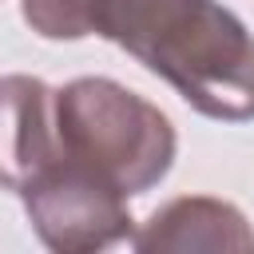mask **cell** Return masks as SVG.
<instances>
[{
	"instance_id": "obj_4",
	"label": "cell",
	"mask_w": 254,
	"mask_h": 254,
	"mask_svg": "<svg viewBox=\"0 0 254 254\" xmlns=\"http://www.w3.org/2000/svg\"><path fill=\"white\" fill-rule=\"evenodd\" d=\"M56 155V87L36 75H0V187L20 194Z\"/></svg>"
},
{
	"instance_id": "obj_2",
	"label": "cell",
	"mask_w": 254,
	"mask_h": 254,
	"mask_svg": "<svg viewBox=\"0 0 254 254\" xmlns=\"http://www.w3.org/2000/svg\"><path fill=\"white\" fill-rule=\"evenodd\" d=\"M56 135L64 159L103 175L127 198L159 187L179 151L167 111L107 75H79L56 87Z\"/></svg>"
},
{
	"instance_id": "obj_3",
	"label": "cell",
	"mask_w": 254,
	"mask_h": 254,
	"mask_svg": "<svg viewBox=\"0 0 254 254\" xmlns=\"http://www.w3.org/2000/svg\"><path fill=\"white\" fill-rule=\"evenodd\" d=\"M20 202L36 238L60 254H95L115 242H131L135 234L131 198L103 175L64 155H56L20 190Z\"/></svg>"
},
{
	"instance_id": "obj_5",
	"label": "cell",
	"mask_w": 254,
	"mask_h": 254,
	"mask_svg": "<svg viewBox=\"0 0 254 254\" xmlns=\"http://www.w3.org/2000/svg\"><path fill=\"white\" fill-rule=\"evenodd\" d=\"M131 246L143 254L155 250H254V226L250 218L214 194H183L163 202L135 234Z\"/></svg>"
},
{
	"instance_id": "obj_1",
	"label": "cell",
	"mask_w": 254,
	"mask_h": 254,
	"mask_svg": "<svg viewBox=\"0 0 254 254\" xmlns=\"http://www.w3.org/2000/svg\"><path fill=\"white\" fill-rule=\"evenodd\" d=\"M91 36L119 44L198 115L254 119V36L218 0H91Z\"/></svg>"
}]
</instances>
